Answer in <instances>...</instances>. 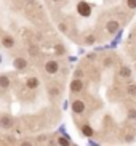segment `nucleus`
Returning <instances> with one entry per match:
<instances>
[{
  "label": "nucleus",
  "instance_id": "nucleus-1",
  "mask_svg": "<svg viewBox=\"0 0 136 146\" xmlns=\"http://www.w3.org/2000/svg\"><path fill=\"white\" fill-rule=\"evenodd\" d=\"M104 29H106V32L109 35H115L117 32H119V29H120V23L117 21V19H109V21L106 23Z\"/></svg>",
  "mask_w": 136,
  "mask_h": 146
},
{
  "label": "nucleus",
  "instance_id": "nucleus-2",
  "mask_svg": "<svg viewBox=\"0 0 136 146\" xmlns=\"http://www.w3.org/2000/svg\"><path fill=\"white\" fill-rule=\"evenodd\" d=\"M77 11H79L80 16L88 18L90 15H91V7H90L88 2H79V3H77Z\"/></svg>",
  "mask_w": 136,
  "mask_h": 146
},
{
  "label": "nucleus",
  "instance_id": "nucleus-3",
  "mask_svg": "<svg viewBox=\"0 0 136 146\" xmlns=\"http://www.w3.org/2000/svg\"><path fill=\"white\" fill-rule=\"evenodd\" d=\"M69 88H71V92H72V93H80V92L83 90V82H82V79H77L75 77L72 82H71Z\"/></svg>",
  "mask_w": 136,
  "mask_h": 146
},
{
  "label": "nucleus",
  "instance_id": "nucleus-4",
  "mask_svg": "<svg viewBox=\"0 0 136 146\" xmlns=\"http://www.w3.org/2000/svg\"><path fill=\"white\" fill-rule=\"evenodd\" d=\"M45 71H47L48 74H56L58 71H59V63L55 61V60L47 61V64H45Z\"/></svg>",
  "mask_w": 136,
  "mask_h": 146
},
{
  "label": "nucleus",
  "instance_id": "nucleus-5",
  "mask_svg": "<svg viewBox=\"0 0 136 146\" xmlns=\"http://www.w3.org/2000/svg\"><path fill=\"white\" fill-rule=\"evenodd\" d=\"M72 112L74 114H83V112H85V103H83L82 100L72 101Z\"/></svg>",
  "mask_w": 136,
  "mask_h": 146
},
{
  "label": "nucleus",
  "instance_id": "nucleus-6",
  "mask_svg": "<svg viewBox=\"0 0 136 146\" xmlns=\"http://www.w3.org/2000/svg\"><path fill=\"white\" fill-rule=\"evenodd\" d=\"M13 66H15V69H18V71H24V69L27 68V61H26L24 58H15Z\"/></svg>",
  "mask_w": 136,
  "mask_h": 146
},
{
  "label": "nucleus",
  "instance_id": "nucleus-7",
  "mask_svg": "<svg viewBox=\"0 0 136 146\" xmlns=\"http://www.w3.org/2000/svg\"><path fill=\"white\" fill-rule=\"evenodd\" d=\"M131 74H133V71H131L130 66H122L120 71H119V77L120 79H130L131 77Z\"/></svg>",
  "mask_w": 136,
  "mask_h": 146
},
{
  "label": "nucleus",
  "instance_id": "nucleus-8",
  "mask_svg": "<svg viewBox=\"0 0 136 146\" xmlns=\"http://www.w3.org/2000/svg\"><path fill=\"white\" fill-rule=\"evenodd\" d=\"M0 127L5 129V130H10L13 127V119L8 117V116H3L2 119H0Z\"/></svg>",
  "mask_w": 136,
  "mask_h": 146
},
{
  "label": "nucleus",
  "instance_id": "nucleus-9",
  "mask_svg": "<svg viewBox=\"0 0 136 146\" xmlns=\"http://www.w3.org/2000/svg\"><path fill=\"white\" fill-rule=\"evenodd\" d=\"M38 84H40V82H38L37 77H29L27 80H26V87H27L29 90H35V88L38 87Z\"/></svg>",
  "mask_w": 136,
  "mask_h": 146
},
{
  "label": "nucleus",
  "instance_id": "nucleus-10",
  "mask_svg": "<svg viewBox=\"0 0 136 146\" xmlns=\"http://www.w3.org/2000/svg\"><path fill=\"white\" fill-rule=\"evenodd\" d=\"M2 45H3L5 48H11L13 45H15V40H13V37H10V35H5L3 39H2Z\"/></svg>",
  "mask_w": 136,
  "mask_h": 146
},
{
  "label": "nucleus",
  "instance_id": "nucleus-11",
  "mask_svg": "<svg viewBox=\"0 0 136 146\" xmlns=\"http://www.w3.org/2000/svg\"><path fill=\"white\" fill-rule=\"evenodd\" d=\"M82 133L85 135V137H88V138H91L93 137V133H94V130L90 127V125H82Z\"/></svg>",
  "mask_w": 136,
  "mask_h": 146
},
{
  "label": "nucleus",
  "instance_id": "nucleus-12",
  "mask_svg": "<svg viewBox=\"0 0 136 146\" xmlns=\"http://www.w3.org/2000/svg\"><path fill=\"white\" fill-rule=\"evenodd\" d=\"M10 79H8V76H0V87L2 88H8L10 87Z\"/></svg>",
  "mask_w": 136,
  "mask_h": 146
},
{
  "label": "nucleus",
  "instance_id": "nucleus-13",
  "mask_svg": "<svg viewBox=\"0 0 136 146\" xmlns=\"http://www.w3.org/2000/svg\"><path fill=\"white\" fill-rule=\"evenodd\" d=\"M56 141H58L59 146H71V140H69L67 137H59Z\"/></svg>",
  "mask_w": 136,
  "mask_h": 146
},
{
  "label": "nucleus",
  "instance_id": "nucleus-14",
  "mask_svg": "<svg viewBox=\"0 0 136 146\" xmlns=\"http://www.w3.org/2000/svg\"><path fill=\"white\" fill-rule=\"evenodd\" d=\"M127 93L130 95V96H136V84H128Z\"/></svg>",
  "mask_w": 136,
  "mask_h": 146
},
{
  "label": "nucleus",
  "instance_id": "nucleus-15",
  "mask_svg": "<svg viewBox=\"0 0 136 146\" xmlns=\"http://www.w3.org/2000/svg\"><path fill=\"white\" fill-rule=\"evenodd\" d=\"M125 5L128 10H136V0H125Z\"/></svg>",
  "mask_w": 136,
  "mask_h": 146
},
{
  "label": "nucleus",
  "instance_id": "nucleus-16",
  "mask_svg": "<svg viewBox=\"0 0 136 146\" xmlns=\"http://www.w3.org/2000/svg\"><path fill=\"white\" fill-rule=\"evenodd\" d=\"M127 116H128V119H131V120H136V109H135V108H130V109H128Z\"/></svg>",
  "mask_w": 136,
  "mask_h": 146
},
{
  "label": "nucleus",
  "instance_id": "nucleus-17",
  "mask_svg": "<svg viewBox=\"0 0 136 146\" xmlns=\"http://www.w3.org/2000/svg\"><path fill=\"white\" fill-rule=\"evenodd\" d=\"M94 42H96V37H94V35H86V37H85V43H86V45H93Z\"/></svg>",
  "mask_w": 136,
  "mask_h": 146
},
{
  "label": "nucleus",
  "instance_id": "nucleus-18",
  "mask_svg": "<svg viewBox=\"0 0 136 146\" xmlns=\"http://www.w3.org/2000/svg\"><path fill=\"white\" fill-rule=\"evenodd\" d=\"M55 50H56V55H64V53H66V50H64L63 45H56Z\"/></svg>",
  "mask_w": 136,
  "mask_h": 146
},
{
  "label": "nucleus",
  "instance_id": "nucleus-19",
  "mask_svg": "<svg viewBox=\"0 0 136 146\" xmlns=\"http://www.w3.org/2000/svg\"><path fill=\"white\" fill-rule=\"evenodd\" d=\"M50 95H51V96L59 95V88H58V87H51V88H50Z\"/></svg>",
  "mask_w": 136,
  "mask_h": 146
},
{
  "label": "nucleus",
  "instance_id": "nucleus-20",
  "mask_svg": "<svg viewBox=\"0 0 136 146\" xmlns=\"http://www.w3.org/2000/svg\"><path fill=\"white\" fill-rule=\"evenodd\" d=\"M58 27H59L61 32H67V24H66V23H59V24H58Z\"/></svg>",
  "mask_w": 136,
  "mask_h": 146
},
{
  "label": "nucleus",
  "instance_id": "nucleus-21",
  "mask_svg": "<svg viewBox=\"0 0 136 146\" xmlns=\"http://www.w3.org/2000/svg\"><path fill=\"white\" fill-rule=\"evenodd\" d=\"M112 63H114V60H112V58H106V60H104V63H102V64L106 66V68H111V66H112Z\"/></svg>",
  "mask_w": 136,
  "mask_h": 146
},
{
  "label": "nucleus",
  "instance_id": "nucleus-22",
  "mask_svg": "<svg viewBox=\"0 0 136 146\" xmlns=\"http://www.w3.org/2000/svg\"><path fill=\"white\" fill-rule=\"evenodd\" d=\"M19 146H32V143L30 141H22V143H19Z\"/></svg>",
  "mask_w": 136,
  "mask_h": 146
},
{
  "label": "nucleus",
  "instance_id": "nucleus-23",
  "mask_svg": "<svg viewBox=\"0 0 136 146\" xmlns=\"http://www.w3.org/2000/svg\"><path fill=\"white\" fill-rule=\"evenodd\" d=\"M50 146H59V145H58V141H50Z\"/></svg>",
  "mask_w": 136,
  "mask_h": 146
},
{
  "label": "nucleus",
  "instance_id": "nucleus-24",
  "mask_svg": "<svg viewBox=\"0 0 136 146\" xmlns=\"http://www.w3.org/2000/svg\"><path fill=\"white\" fill-rule=\"evenodd\" d=\"M125 140H127V141H131V140H133V137H130V135H127V137H125Z\"/></svg>",
  "mask_w": 136,
  "mask_h": 146
},
{
  "label": "nucleus",
  "instance_id": "nucleus-25",
  "mask_svg": "<svg viewBox=\"0 0 136 146\" xmlns=\"http://www.w3.org/2000/svg\"><path fill=\"white\" fill-rule=\"evenodd\" d=\"M53 2H61V0H53Z\"/></svg>",
  "mask_w": 136,
  "mask_h": 146
},
{
  "label": "nucleus",
  "instance_id": "nucleus-26",
  "mask_svg": "<svg viewBox=\"0 0 136 146\" xmlns=\"http://www.w3.org/2000/svg\"><path fill=\"white\" fill-rule=\"evenodd\" d=\"M0 63H2V56H0Z\"/></svg>",
  "mask_w": 136,
  "mask_h": 146
},
{
  "label": "nucleus",
  "instance_id": "nucleus-27",
  "mask_svg": "<svg viewBox=\"0 0 136 146\" xmlns=\"http://www.w3.org/2000/svg\"><path fill=\"white\" fill-rule=\"evenodd\" d=\"M135 34H136V29H135Z\"/></svg>",
  "mask_w": 136,
  "mask_h": 146
}]
</instances>
